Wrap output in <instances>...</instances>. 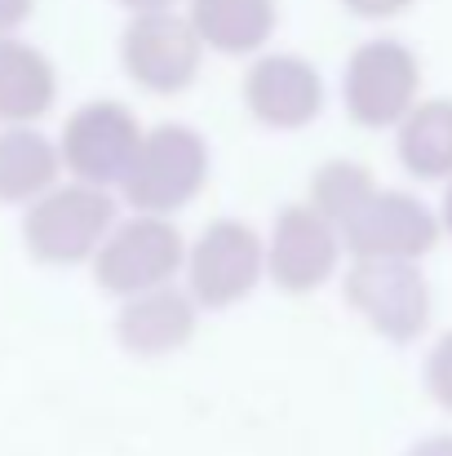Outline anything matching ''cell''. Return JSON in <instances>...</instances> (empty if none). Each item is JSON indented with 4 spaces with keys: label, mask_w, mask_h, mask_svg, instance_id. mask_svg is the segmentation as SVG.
Wrapping results in <instances>:
<instances>
[{
    "label": "cell",
    "mask_w": 452,
    "mask_h": 456,
    "mask_svg": "<svg viewBox=\"0 0 452 456\" xmlns=\"http://www.w3.org/2000/svg\"><path fill=\"white\" fill-rule=\"evenodd\" d=\"M422 98V62L395 36H373L346 58L341 102L364 129H395Z\"/></svg>",
    "instance_id": "1"
},
{
    "label": "cell",
    "mask_w": 452,
    "mask_h": 456,
    "mask_svg": "<svg viewBox=\"0 0 452 456\" xmlns=\"http://www.w3.org/2000/svg\"><path fill=\"white\" fill-rule=\"evenodd\" d=\"M116 226V204L103 186L76 182V186H49L45 195L31 200L27 222H22V240L27 253L36 262L49 266H71L98 253V244L107 240V231Z\"/></svg>",
    "instance_id": "2"
},
{
    "label": "cell",
    "mask_w": 452,
    "mask_h": 456,
    "mask_svg": "<svg viewBox=\"0 0 452 456\" xmlns=\"http://www.w3.org/2000/svg\"><path fill=\"white\" fill-rule=\"evenodd\" d=\"M209 182V147L191 125H160L143 134L138 155L125 173V195L138 213H177Z\"/></svg>",
    "instance_id": "3"
},
{
    "label": "cell",
    "mask_w": 452,
    "mask_h": 456,
    "mask_svg": "<svg viewBox=\"0 0 452 456\" xmlns=\"http://www.w3.org/2000/svg\"><path fill=\"white\" fill-rule=\"evenodd\" d=\"M350 310L386 341H417L431 323V280L417 262L399 257H355L346 275Z\"/></svg>",
    "instance_id": "4"
},
{
    "label": "cell",
    "mask_w": 452,
    "mask_h": 456,
    "mask_svg": "<svg viewBox=\"0 0 452 456\" xmlns=\"http://www.w3.org/2000/svg\"><path fill=\"white\" fill-rule=\"evenodd\" d=\"M182 235L173 222L143 213L116 231H107V240L94 253V275L98 289L116 293V297H138L151 289H164L177 266H182Z\"/></svg>",
    "instance_id": "5"
},
{
    "label": "cell",
    "mask_w": 452,
    "mask_h": 456,
    "mask_svg": "<svg viewBox=\"0 0 452 456\" xmlns=\"http://www.w3.org/2000/svg\"><path fill=\"white\" fill-rule=\"evenodd\" d=\"M200 58L204 45L177 9L134 13L120 36V62L129 80L147 94H182L200 76Z\"/></svg>",
    "instance_id": "6"
},
{
    "label": "cell",
    "mask_w": 452,
    "mask_h": 456,
    "mask_svg": "<svg viewBox=\"0 0 452 456\" xmlns=\"http://www.w3.org/2000/svg\"><path fill=\"white\" fill-rule=\"evenodd\" d=\"M262 271H267V253H262L258 231L231 217L204 226V235L186 253L191 297L204 310H226V305L244 302L258 289Z\"/></svg>",
    "instance_id": "7"
},
{
    "label": "cell",
    "mask_w": 452,
    "mask_h": 456,
    "mask_svg": "<svg viewBox=\"0 0 452 456\" xmlns=\"http://www.w3.org/2000/svg\"><path fill=\"white\" fill-rule=\"evenodd\" d=\"M341 244L355 257H399L422 262L440 244V217L408 191H373L341 226Z\"/></svg>",
    "instance_id": "8"
},
{
    "label": "cell",
    "mask_w": 452,
    "mask_h": 456,
    "mask_svg": "<svg viewBox=\"0 0 452 456\" xmlns=\"http://www.w3.org/2000/svg\"><path fill=\"white\" fill-rule=\"evenodd\" d=\"M138 142H143L138 116L125 102L98 98V102H85L67 120L58 159L89 186H116V182H125V173L138 155Z\"/></svg>",
    "instance_id": "9"
},
{
    "label": "cell",
    "mask_w": 452,
    "mask_h": 456,
    "mask_svg": "<svg viewBox=\"0 0 452 456\" xmlns=\"http://www.w3.org/2000/svg\"><path fill=\"white\" fill-rule=\"evenodd\" d=\"M341 257V231L315 213L310 204H289L275 217L271 248H267V271L284 293H315L337 275Z\"/></svg>",
    "instance_id": "10"
},
{
    "label": "cell",
    "mask_w": 452,
    "mask_h": 456,
    "mask_svg": "<svg viewBox=\"0 0 452 456\" xmlns=\"http://www.w3.org/2000/svg\"><path fill=\"white\" fill-rule=\"evenodd\" d=\"M244 102L262 125L293 134L324 111V76L301 53H262L244 76Z\"/></svg>",
    "instance_id": "11"
},
{
    "label": "cell",
    "mask_w": 452,
    "mask_h": 456,
    "mask_svg": "<svg viewBox=\"0 0 452 456\" xmlns=\"http://www.w3.org/2000/svg\"><path fill=\"white\" fill-rule=\"evenodd\" d=\"M182 4L200 45L226 58L258 53L280 27V0H182Z\"/></svg>",
    "instance_id": "12"
},
{
    "label": "cell",
    "mask_w": 452,
    "mask_h": 456,
    "mask_svg": "<svg viewBox=\"0 0 452 456\" xmlns=\"http://www.w3.org/2000/svg\"><path fill=\"white\" fill-rule=\"evenodd\" d=\"M195 332V305L191 297L173 293V289H151L129 297L120 319H116V337L129 354H168V350H182Z\"/></svg>",
    "instance_id": "13"
},
{
    "label": "cell",
    "mask_w": 452,
    "mask_h": 456,
    "mask_svg": "<svg viewBox=\"0 0 452 456\" xmlns=\"http://www.w3.org/2000/svg\"><path fill=\"white\" fill-rule=\"evenodd\" d=\"M58 98V71L53 62L18 40V36H0V120L9 125H27L40 120Z\"/></svg>",
    "instance_id": "14"
},
{
    "label": "cell",
    "mask_w": 452,
    "mask_h": 456,
    "mask_svg": "<svg viewBox=\"0 0 452 456\" xmlns=\"http://www.w3.org/2000/svg\"><path fill=\"white\" fill-rule=\"evenodd\" d=\"M395 155L422 182L452 177V98H417L413 111L395 125Z\"/></svg>",
    "instance_id": "15"
},
{
    "label": "cell",
    "mask_w": 452,
    "mask_h": 456,
    "mask_svg": "<svg viewBox=\"0 0 452 456\" xmlns=\"http://www.w3.org/2000/svg\"><path fill=\"white\" fill-rule=\"evenodd\" d=\"M58 151L45 134L13 125L0 134V200L4 204H31L45 195L58 177Z\"/></svg>",
    "instance_id": "16"
},
{
    "label": "cell",
    "mask_w": 452,
    "mask_h": 456,
    "mask_svg": "<svg viewBox=\"0 0 452 456\" xmlns=\"http://www.w3.org/2000/svg\"><path fill=\"white\" fill-rule=\"evenodd\" d=\"M377 191L373 173L355 159H328L315 177H310V208L324 213L333 226H341L368 195Z\"/></svg>",
    "instance_id": "17"
},
{
    "label": "cell",
    "mask_w": 452,
    "mask_h": 456,
    "mask_svg": "<svg viewBox=\"0 0 452 456\" xmlns=\"http://www.w3.org/2000/svg\"><path fill=\"white\" fill-rule=\"evenodd\" d=\"M426 390H431V399L452 412V328L435 341V350L426 354Z\"/></svg>",
    "instance_id": "18"
},
{
    "label": "cell",
    "mask_w": 452,
    "mask_h": 456,
    "mask_svg": "<svg viewBox=\"0 0 452 456\" xmlns=\"http://www.w3.org/2000/svg\"><path fill=\"white\" fill-rule=\"evenodd\" d=\"M355 18H368V22H386V18H399L408 13L417 0H341Z\"/></svg>",
    "instance_id": "19"
},
{
    "label": "cell",
    "mask_w": 452,
    "mask_h": 456,
    "mask_svg": "<svg viewBox=\"0 0 452 456\" xmlns=\"http://www.w3.org/2000/svg\"><path fill=\"white\" fill-rule=\"evenodd\" d=\"M36 0H0V36H13L27 18H31Z\"/></svg>",
    "instance_id": "20"
},
{
    "label": "cell",
    "mask_w": 452,
    "mask_h": 456,
    "mask_svg": "<svg viewBox=\"0 0 452 456\" xmlns=\"http://www.w3.org/2000/svg\"><path fill=\"white\" fill-rule=\"evenodd\" d=\"M404 456H452V435H431V439L413 444Z\"/></svg>",
    "instance_id": "21"
},
{
    "label": "cell",
    "mask_w": 452,
    "mask_h": 456,
    "mask_svg": "<svg viewBox=\"0 0 452 456\" xmlns=\"http://www.w3.org/2000/svg\"><path fill=\"white\" fill-rule=\"evenodd\" d=\"M116 4L129 13H155V9H177L182 0H116Z\"/></svg>",
    "instance_id": "22"
},
{
    "label": "cell",
    "mask_w": 452,
    "mask_h": 456,
    "mask_svg": "<svg viewBox=\"0 0 452 456\" xmlns=\"http://www.w3.org/2000/svg\"><path fill=\"white\" fill-rule=\"evenodd\" d=\"M440 231L452 235V177H448V186H444V204H440Z\"/></svg>",
    "instance_id": "23"
}]
</instances>
